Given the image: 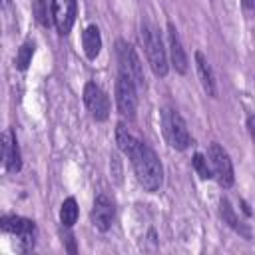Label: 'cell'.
<instances>
[{"label": "cell", "mask_w": 255, "mask_h": 255, "mask_svg": "<svg viewBox=\"0 0 255 255\" xmlns=\"http://www.w3.org/2000/svg\"><path fill=\"white\" fill-rule=\"evenodd\" d=\"M128 157L131 159V165H133L139 185L149 193L157 191L163 181V165H161L157 153L145 141L137 139Z\"/></svg>", "instance_id": "cell-1"}, {"label": "cell", "mask_w": 255, "mask_h": 255, "mask_svg": "<svg viewBox=\"0 0 255 255\" xmlns=\"http://www.w3.org/2000/svg\"><path fill=\"white\" fill-rule=\"evenodd\" d=\"M84 104L96 122H106L110 118V98L96 82L84 86Z\"/></svg>", "instance_id": "cell-7"}, {"label": "cell", "mask_w": 255, "mask_h": 255, "mask_svg": "<svg viewBox=\"0 0 255 255\" xmlns=\"http://www.w3.org/2000/svg\"><path fill=\"white\" fill-rule=\"evenodd\" d=\"M195 68H197V76H199V82L203 86V90L207 92V96L215 98L217 96V86H215V78H213V70L207 62V58L203 56V52H195Z\"/></svg>", "instance_id": "cell-13"}, {"label": "cell", "mask_w": 255, "mask_h": 255, "mask_svg": "<svg viewBox=\"0 0 255 255\" xmlns=\"http://www.w3.org/2000/svg\"><path fill=\"white\" fill-rule=\"evenodd\" d=\"M82 48H84V54L88 60H96L102 52V34H100V28L90 24L84 32H82Z\"/></svg>", "instance_id": "cell-14"}, {"label": "cell", "mask_w": 255, "mask_h": 255, "mask_svg": "<svg viewBox=\"0 0 255 255\" xmlns=\"http://www.w3.org/2000/svg\"><path fill=\"white\" fill-rule=\"evenodd\" d=\"M191 163H193V169L197 171V175H199L201 179H209V177H213L211 165H209V161H207V157H205L203 153H195L193 159H191Z\"/></svg>", "instance_id": "cell-19"}, {"label": "cell", "mask_w": 255, "mask_h": 255, "mask_svg": "<svg viewBox=\"0 0 255 255\" xmlns=\"http://www.w3.org/2000/svg\"><path fill=\"white\" fill-rule=\"evenodd\" d=\"M0 227H2V231L20 237V241L24 243V251H28L34 245L36 225H34L32 219H26V217H20V215H4L0 219Z\"/></svg>", "instance_id": "cell-9"}, {"label": "cell", "mask_w": 255, "mask_h": 255, "mask_svg": "<svg viewBox=\"0 0 255 255\" xmlns=\"http://www.w3.org/2000/svg\"><path fill=\"white\" fill-rule=\"evenodd\" d=\"M32 58H34V42L32 40H26L20 48H18V54H16V68L18 70H26L30 64H32Z\"/></svg>", "instance_id": "cell-18"}, {"label": "cell", "mask_w": 255, "mask_h": 255, "mask_svg": "<svg viewBox=\"0 0 255 255\" xmlns=\"http://www.w3.org/2000/svg\"><path fill=\"white\" fill-rule=\"evenodd\" d=\"M32 2V8H34V14H36V18H38V22L40 24H44V26H48V4H46V0H30Z\"/></svg>", "instance_id": "cell-20"}, {"label": "cell", "mask_w": 255, "mask_h": 255, "mask_svg": "<svg viewBox=\"0 0 255 255\" xmlns=\"http://www.w3.org/2000/svg\"><path fill=\"white\" fill-rule=\"evenodd\" d=\"M161 126H163V135L167 139V143L173 147V149H187L189 143H191V135L187 131V126H185V120L179 116L177 110L173 108H163L161 112Z\"/></svg>", "instance_id": "cell-3"}, {"label": "cell", "mask_w": 255, "mask_h": 255, "mask_svg": "<svg viewBox=\"0 0 255 255\" xmlns=\"http://www.w3.org/2000/svg\"><path fill=\"white\" fill-rule=\"evenodd\" d=\"M116 54H118V62H120V72H124L126 76H129L137 88H143L145 86L143 66H141V60L137 58L135 50L128 42L118 40L116 42Z\"/></svg>", "instance_id": "cell-6"}, {"label": "cell", "mask_w": 255, "mask_h": 255, "mask_svg": "<svg viewBox=\"0 0 255 255\" xmlns=\"http://www.w3.org/2000/svg\"><path fill=\"white\" fill-rule=\"evenodd\" d=\"M207 157H209V165H211V171L217 183L225 189L231 187L235 181V175H233V163H231L229 153L217 141H213L207 149Z\"/></svg>", "instance_id": "cell-5"}, {"label": "cell", "mask_w": 255, "mask_h": 255, "mask_svg": "<svg viewBox=\"0 0 255 255\" xmlns=\"http://www.w3.org/2000/svg\"><path fill=\"white\" fill-rule=\"evenodd\" d=\"M219 213H221V217H223V223H227L231 229H235V231L243 233L245 237H249V231L241 225V221H239V217L235 215V211H233V207H231V203H229L227 197H221V199H219Z\"/></svg>", "instance_id": "cell-15"}, {"label": "cell", "mask_w": 255, "mask_h": 255, "mask_svg": "<svg viewBox=\"0 0 255 255\" xmlns=\"http://www.w3.org/2000/svg\"><path fill=\"white\" fill-rule=\"evenodd\" d=\"M167 42H169V58H171V66L175 68L177 74H187V54L181 46V40L177 36V30L173 28V24H167Z\"/></svg>", "instance_id": "cell-12"}, {"label": "cell", "mask_w": 255, "mask_h": 255, "mask_svg": "<svg viewBox=\"0 0 255 255\" xmlns=\"http://www.w3.org/2000/svg\"><path fill=\"white\" fill-rule=\"evenodd\" d=\"M78 201L74 197H66L60 207V221L64 227H72L78 221Z\"/></svg>", "instance_id": "cell-17"}, {"label": "cell", "mask_w": 255, "mask_h": 255, "mask_svg": "<svg viewBox=\"0 0 255 255\" xmlns=\"http://www.w3.org/2000/svg\"><path fill=\"white\" fill-rule=\"evenodd\" d=\"M76 12H78L76 0H50L52 22L62 36L70 34V30L76 22Z\"/></svg>", "instance_id": "cell-8"}, {"label": "cell", "mask_w": 255, "mask_h": 255, "mask_svg": "<svg viewBox=\"0 0 255 255\" xmlns=\"http://www.w3.org/2000/svg\"><path fill=\"white\" fill-rule=\"evenodd\" d=\"M247 131H249V135H251V139L255 143V116L253 114L247 116Z\"/></svg>", "instance_id": "cell-21"}, {"label": "cell", "mask_w": 255, "mask_h": 255, "mask_svg": "<svg viewBox=\"0 0 255 255\" xmlns=\"http://www.w3.org/2000/svg\"><path fill=\"white\" fill-rule=\"evenodd\" d=\"M135 141H137V137L131 135V131L126 128V124L124 122H118L116 124V143H118L120 151H124L126 155H129L131 149H133V145H135Z\"/></svg>", "instance_id": "cell-16"}, {"label": "cell", "mask_w": 255, "mask_h": 255, "mask_svg": "<svg viewBox=\"0 0 255 255\" xmlns=\"http://www.w3.org/2000/svg\"><path fill=\"white\" fill-rule=\"evenodd\" d=\"M68 241H72V235H70V237H68ZM70 251H72V253H74V251H76V247H74V245H72V243H70Z\"/></svg>", "instance_id": "cell-23"}, {"label": "cell", "mask_w": 255, "mask_h": 255, "mask_svg": "<svg viewBox=\"0 0 255 255\" xmlns=\"http://www.w3.org/2000/svg\"><path fill=\"white\" fill-rule=\"evenodd\" d=\"M114 215H116V207H114V201L106 195V193H100L96 195L94 199V207H92V223L96 225V229L100 231H108L114 223Z\"/></svg>", "instance_id": "cell-10"}, {"label": "cell", "mask_w": 255, "mask_h": 255, "mask_svg": "<svg viewBox=\"0 0 255 255\" xmlns=\"http://www.w3.org/2000/svg\"><path fill=\"white\" fill-rule=\"evenodd\" d=\"M243 6H245V8H249V6L255 8V0H243Z\"/></svg>", "instance_id": "cell-22"}, {"label": "cell", "mask_w": 255, "mask_h": 255, "mask_svg": "<svg viewBox=\"0 0 255 255\" xmlns=\"http://www.w3.org/2000/svg\"><path fill=\"white\" fill-rule=\"evenodd\" d=\"M141 42H143V50H145V58L147 64L151 68V72L159 78H163L167 74V56H165V48L161 42L159 32L149 26V24H141Z\"/></svg>", "instance_id": "cell-2"}, {"label": "cell", "mask_w": 255, "mask_h": 255, "mask_svg": "<svg viewBox=\"0 0 255 255\" xmlns=\"http://www.w3.org/2000/svg\"><path fill=\"white\" fill-rule=\"evenodd\" d=\"M135 84L129 76H126L124 72L118 74L116 80V106L122 118L126 120H133L135 112H137V92H135Z\"/></svg>", "instance_id": "cell-4"}, {"label": "cell", "mask_w": 255, "mask_h": 255, "mask_svg": "<svg viewBox=\"0 0 255 255\" xmlns=\"http://www.w3.org/2000/svg\"><path fill=\"white\" fill-rule=\"evenodd\" d=\"M2 159H4V167L10 173H18L22 169L20 147H18L16 135H14V131L10 128L2 131Z\"/></svg>", "instance_id": "cell-11"}]
</instances>
